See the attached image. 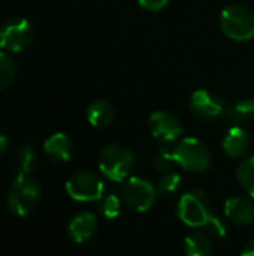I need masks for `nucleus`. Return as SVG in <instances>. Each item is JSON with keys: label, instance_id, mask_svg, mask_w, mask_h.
<instances>
[{"label": "nucleus", "instance_id": "f257e3e1", "mask_svg": "<svg viewBox=\"0 0 254 256\" xmlns=\"http://www.w3.org/2000/svg\"><path fill=\"white\" fill-rule=\"evenodd\" d=\"M177 214L181 222L192 228H207V225L216 216L213 213L210 200L199 189L189 190L181 196V200L178 201Z\"/></svg>", "mask_w": 254, "mask_h": 256}, {"label": "nucleus", "instance_id": "f03ea898", "mask_svg": "<svg viewBox=\"0 0 254 256\" xmlns=\"http://www.w3.org/2000/svg\"><path fill=\"white\" fill-rule=\"evenodd\" d=\"M219 21L222 32L232 40L246 42L254 38V12L244 4L226 6Z\"/></svg>", "mask_w": 254, "mask_h": 256}, {"label": "nucleus", "instance_id": "7ed1b4c3", "mask_svg": "<svg viewBox=\"0 0 254 256\" xmlns=\"http://www.w3.org/2000/svg\"><path fill=\"white\" fill-rule=\"evenodd\" d=\"M135 166V154L130 148L118 144H109L106 146L100 156H99V170L100 172L118 183L129 177Z\"/></svg>", "mask_w": 254, "mask_h": 256}, {"label": "nucleus", "instance_id": "20e7f679", "mask_svg": "<svg viewBox=\"0 0 254 256\" xmlns=\"http://www.w3.org/2000/svg\"><path fill=\"white\" fill-rule=\"evenodd\" d=\"M42 190L36 180L30 176H16L7 195V206L16 216L30 214L40 202Z\"/></svg>", "mask_w": 254, "mask_h": 256}, {"label": "nucleus", "instance_id": "39448f33", "mask_svg": "<svg viewBox=\"0 0 254 256\" xmlns=\"http://www.w3.org/2000/svg\"><path fill=\"white\" fill-rule=\"evenodd\" d=\"M175 162L190 172H204L213 164L210 148L198 138H184L174 147Z\"/></svg>", "mask_w": 254, "mask_h": 256}, {"label": "nucleus", "instance_id": "423d86ee", "mask_svg": "<svg viewBox=\"0 0 254 256\" xmlns=\"http://www.w3.org/2000/svg\"><path fill=\"white\" fill-rule=\"evenodd\" d=\"M34 39V27L25 18H10L0 26V48L6 52H21Z\"/></svg>", "mask_w": 254, "mask_h": 256}, {"label": "nucleus", "instance_id": "0eeeda50", "mask_svg": "<svg viewBox=\"0 0 254 256\" xmlns=\"http://www.w3.org/2000/svg\"><path fill=\"white\" fill-rule=\"evenodd\" d=\"M66 190L69 196L79 202L99 201L105 194L103 182L90 171H78L66 182Z\"/></svg>", "mask_w": 254, "mask_h": 256}, {"label": "nucleus", "instance_id": "6e6552de", "mask_svg": "<svg viewBox=\"0 0 254 256\" xmlns=\"http://www.w3.org/2000/svg\"><path fill=\"white\" fill-rule=\"evenodd\" d=\"M124 204L136 212H148L156 202V188L145 178L130 177L121 190Z\"/></svg>", "mask_w": 254, "mask_h": 256}, {"label": "nucleus", "instance_id": "1a4fd4ad", "mask_svg": "<svg viewBox=\"0 0 254 256\" xmlns=\"http://www.w3.org/2000/svg\"><path fill=\"white\" fill-rule=\"evenodd\" d=\"M190 110L202 120H214L226 110L223 99L207 88L195 90L190 96Z\"/></svg>", "mask_w": 254, "mask_h": 256}, {"label": "nucleus", "instance_id": "9d476101", "mask_svg": "<svg viewBox=\"0 0 254 256\" xmlns=\"http://www.w3.org/2000/svg\"><path fill=\"white\" fill-rule=\"evenodd\" d=\"M151 135L162 142H174L183 134L180 120L169 111H156L148 120Z\"/></svg>", "mask_w": 254, "mask_h": 256}, {"label": "nucleus", "instance_id": "9b49d317", "mask_svg": "<svg viewBox=\"0 0 254 256\" xmlns=\"http://www.w3.org/2000/svg\"><path fill=\"white\" fill-rule=\"evenodd\" d=\"M226 218L237 225H250L254 222V204L247 196H232L225 202Z\"/></svg>", "mask_w": 254, "mask_h": 256}, {"label": "nucleus", "instance_id": "f8f14e48", "mask_svg": "<svg viewBox=\"0 0 254 256\" xmlns=\"http://www.w3.org/2000/svg\"><path fill=\"white\" fill-rule=\"evenodd\" d=\"M96 231H97V219L90 212L76 214L67 226V234L75 243H85L91 240Z\"/></svg>", "mask_w": 254, "mask_h": 256}, {"label": "nucleus", "instance_id": "ddd939ff", "mask_svg": "<svg viewBox=\"0 0 254 256\" xmlns=\"http://www.w3.org/2000/svg\"><path fill=\"white\" fill-rule=\"evenodd\" d=\"M223 150L225 153L232 158V159H238L241 156H244L249 152L250 147V138L247 135V132L241 128V126H232L225 138H223Z\"/></svg>", "mask_w": 254, "mask_h": 256}, {"label": "nucleus", "instance_id": "4468645a", "mask_svg": "<svg viewBox=\"0 0 254 256\" xmlns=\"http://www.w3.org/2000/svg\"><path fill=\"white\" fill-rule=\"evenodd\" d=\"M43 152L55 162H67L72 158V142L67 135L57 132L45 141Z\"/></svg>", "mask_w": 254, "mask_h": 256}, {"label": "nucleus", "instance_id": "2eb2a0df", "mask_svg": "<svg viewBox=\"0 0 254 256\" xmlns=\"http://www.w3.org/2000/svg\"><path fill=\"white\" fill-rule=\"evenodd\" d=\"M87 120L94 128H108L115 120V108L108 100H94L87 108Z\"/></svg>", "mask_w": 254, "mask_h": 256}, {"label": "nucleus", "instance_id": "dca6fc26", "mask_svg": "<svg viewBox=\"0 0 254 256\" xmlns=\"http://www.w3.org/2000/svg\"><path fill=\"white\" fill-rule=\"evenodd\" d=\"M225 117L232 126H243L254 120V100L241 99L234 102L225 110Z\"/></svg>", "mask_w": 254, "mask_h": 256}, {"label": "nucleus", "instance_id": "f3484780", "mask_svg": "<svg viewBox=\"0 0 254 256\" xmlns=\"http://www.w3.org/2000/svg\"><path fill=\"white\" fill-rule=\"evenodd\" d=\"M213 250V243L208 234L202 231L190 232L184 240L186 256H210Z\"/></svg>", "mask_w": 254, "mask_h": 256}, {"label": "nucleus", "instance_id": "a211bd4d", "mask_svg": "<svg viewBox=\"0 0 254 256\" xmlns=\"http://www.w3.org/2000/svg\"><path fill=\"white\" fill-rule=\"evenodd\" d=\"M37 166V153L31 146H24L16 153L15 158V172L16 176H31Z\"/></svg>", "mask_w": 254, "mask_h": 256}, {"label": "nucleus", "instance_id": "6ab92c4d", "mask_svg": "<svg viewBox=\"0 0 254 256\" xmlns=\"http://www.w3.org/2000/svg\"><path fill=\"white\" fill-rule=\"evenodd\" d=\"M237 178L243 189L254 200V156L243 160L237 170Z\"/></svg>", "mask_w": 254, "mask_h": 256}, {"label": "nucleus", "instance_id": "aec40b11", "mask_svg": "<svg viewBox=\"0 0 254 256\" xmlns=\"http://www.w3.org/2000/svg\"><path fill=\"white\" fill-rule=\"evenodd\" d=\"M181 184H183L181 176L177 174V172H171L169 171V172H165L160 177V180L157 183V192L163 198H171V196H174L180 190Z\"/></svg>", "mask_w": 254, "mask_h": 256}, {"label": "nucleus", "instance_id": "412c9836", "mask_svg": "<svg viewBox=\"0 0 254 256\" xmlns=\"http://www.w3.org/2000/svg\"><path fill=\"white\" fill-rule=\"evenodd\" d=\"M175 156L174 148H169L168 146H160L153 153V165L160 172H169L172 166L175 165Z\"/></svg>", "mask_w": 254, "mask_h": 256}, {"label": "nucleus", "instance_id": "4be33fe9", "mask_svg": "<svg viewBox=\"0 0 254 256\" xmlns=\"http://www.w3.org/2000/svg\"><path fill=\"white\" fill-rule=\"evenodd\" d=\"M15 74H16V66L13 58L6 51H1L0 52V92L12 84Z\"/></svg>", "mask_w": 254, "mask_h": 256}, {"label": "nucleus", "instance_id": "5701e85b", "mask_svg": "<svg viewBox=\"0 0 254 256\" xmlns=\"http://www.w3.org/2000/svg\"><path fill=\"white\" fill-rule=\"evenodd\" d=\"M99 210L106 219H115L121 212V201L114 192H106L102 195V198L97 201Z\"/></svg>", "mask_w": 254, "mask_h": 256}, {"label": "nucleus", "instance_id": "b1692460", "mask_svg": "<svg viewBox=\"0 0 254 256\" xmlns=\"http://www.w3.org/2000/svg\"><path fill=\"white\" fill-rule=\"evenodd\" d=\"M205 230L208 231V234H211V236H214V237H223L225 232H226V226H225V224L220 220L219 216H214V219L207 225Z\"/></svg>", "mask_w": 254, "mask_h": 256}, {"label": "nucleus", "instance_id": "393cba45", "mask_svg": "<svg viewBox=\"0 0 254 256\" xmlns=\"http://www.w3.org/2000/svg\"><path fill=\"white\" fill-rule=\"evenodd\" d=\"M138 3L145 10L157 12V10H162L169 3V0H138Z\"/></svg>", "mask_w": 254, "mask_h": 256}, {"label": "nucleus", "instance_id": "a878e982", "mask_svg": "<svg viewBox=\"0 0 254 256\" xmlns=\"http://www.w3.org/2000/svg\"><path fill=\"white\" fill-rule=\"evenodd\" d=\"M241 256H254V238H252L243 249Z\"/></svg>", "mask_w": 254, "mask_h": 256}, {"label": "nucleus", "instance_id": "bb28decb", "mask_svg": "<svg viewBox=\"0 0 254 256\" xmlns=\"http://www.w3.org/2000/svg\"><path fill=\"white\" fill-rule=\"evenodd\" d=\"M6 150H7V138L0 132V159L3 158Z\"/></svg>", "mask_w": 254, "mask_h": 256}]
</instances>
